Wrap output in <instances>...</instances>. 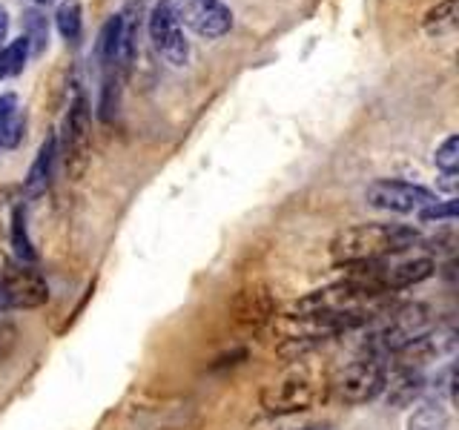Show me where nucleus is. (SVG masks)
<instances>
[{
  "label": "nucleus",
  "mask_w": 459,
  "mask_h": 430,
  "mask_svg": "<svg viewBox=\"0 0 459 430\" xmlns=\"http://www.w3.org/2000/svg\"><path fill=\"white\" fill-rule=\"evenodd\" d=\"M420 244V233L405 224H356L342 229L330 244V255L339 267L368 264L391 258Z\"/></svg>",
  "instance_id": "nucleus-1"
},
{
  "label": "nucleus",
  "mask_w": 459,
  "mask_h": 430,
  "mask_svg": "<svg viewBox=\"0 0 459 430\" xmlns=\"http://www.w3.org/2000/svg\"><path fill=\"white\" fill-rule=\"evenodd\" d=\"M434 330V319L425 305H405L396 307L394 313H387L379 319V324L370 330V336L365 341V350L379 353V356H396L405 348H411L413 341H420L425 333Z\"/></svg>",
  "instance_id": "nucleus-2"
},
{
  "label": "nucleus",
  "mask_w": 459,
  "mask_h": 430,
  "mask_svg": "<svg viewBox=\"0 0 459 430\" xmlns=\"http://www.w3.org/2000/svg\"><path fill=\"white\" fill-rule=\"evenodd\" d=\"M348 270H356L351 279L359 284H365L368 290L387 296L394 290H405L425 279L434 276V258L428 255H416V258H379V262H368V264H353Z\"/></svg>",
  "instance_id": "nucleus-3"
},
{
  "label": "nucleus",
  "mask_w": 459,
  "mask_h": 430,
  "mask_svg": "<svg viewBox=\"0 0 459 430\" xmlns=\"http://www.w3.org/2000/svg\"><path fill=\"white\" fill-rule=\"evenodd\" d=\"M92 152V109L86 95H78L69 104L64 121V167L69 178H81L90 167Z\"/></svg>",
  "instance_id": "nucleus-4"
},
{
  "label": "nucleus",
  "mask_w": 459,
  "mask_h": 430,
  "mask_svg": "<svg viewBox=\"0 0 459 430\" xmlns=\"http://www.w3.org/2000/svg\"><path fill=\"white\" fill-rule=\"evenodd\" d=\"M385 384H387L385 356L362 350V356H356L353 362L344 367L339 379V393L344 401H351V405H365V401L385 393Z\"/></svg>",
  "instance_id": "nucleus-5"
},
{
  "label": "nucleus",
  "mask_w": 459,
  "mask_h": 430,
  "mask_svg": "<svg viewBox=\"0 0 459 430\" xmlns=\"http://www.w3.org/2000/svg\"><path fill=\"white\" fill-rule=\"evenodd\" d=\"M49 298L47 279L32 264L12 262L0 270V307L14 310H32L40 307Z\"/></svg>",
  "instance_id": "nucleus-6"
},
{
  "label": "nucleus",
  "mask_w": 459,
  "mask_h": 430,
  "mask_svg": "<svg viewBox=\"0 0 459 430\" xmlns=\"http://www.w3.org/2000/svg\"><path fill=\"white\" fill-rule=\"evenodd\" d=\"M147 32L155 52L164 57L169 66H184L190 61V43L184 38V26L172 9V0H155L147 18Z\"/></svg>",
  "instance_id": "nucleus-7"
},
{
  "label": "nucleus",
  "mask_w": 459,
  "mask_h": 430,
  "mask_svg": "<svg viewBox=\"0 0 459 430\" xmlns=\"http://www.w3.org/2000/svg\"><path fill=\"white\" fill-rule=\"evenodd\" d=\"M178 23L204 40H219L233 29V9L224 0H172Z\"/></svg>",
  "instance_id": "nucleus-8"
},
{
  "label": "nucleus",
  "mask_w": 459,
  "mask_h": 430,
  "mask_svg": "<svg viewBox=\"0 0 459 430\" xmlns=\"http://www.w3.org/2000/svg\"><path fill=\"white\" fill-rule=\"evenodd\" d=\"M365 198L370 207L377 210H387V212H420L425 207H430L437 198V193H430L428 186H420V184H411V181H399V178H379L373 181L368 190H365Z\"/></svg>",
  "instance_id": "nucleus-9"
},
{
  "label": "nucleus",
  "mask_w": 459,
  "mask_h": 430,
  "mask_svg": "<svg viewBox=\"0 0 459 430\" xmlns=\"http://www.w3.org/2000/svg\"><path fill=\"white\" fill-rule=\"evenodd\" d=\"M313 401H316V382L305 370L284 373V376L270 382L262 391V408L276 416L307 410Z\"/></svg>",
  "instance_id": "nucleus-10"
},
{
  "label": "nucleus",
  "mask_w": 459,
  "mask_h": 430,
  "mask_svg": "<svg viewBox=\"0 0 459 430\" xmlns=\"http://www.w3.org/2000/svg\"><path fill=\"white\" fill-rule=\"evenodd\" d=\"M55 161H57V135H47V141L40 143V150L35 155L32 167L26 172L23 190L29 198H38L49 190L52 176H55Z\"/></svg>",
  "instance_id": "nucleus-11"
},
{
  "label": "nucleus",
  "mask_w": 459,
  "mask_h": 430,
  "mask_svg": "<svg viewBox=\"0 0 459 430\" xmlns=\"http://www.w3.org/2000/svg\"><path fill=\"white\" fill-rule=\"evenodd\" d=\"M26 133V115L18 104V95H0V147L14 150L23 141Z\"/></svg>",
  "instance_id": "nucleus-12"
},
{
  "label": "nucleus",
  "mask_w": 459,
  "mask_h": 430,
  "mask_svg": "<svg viewBox=\"0 0 459 430\" xmlns=\"http://www.w3.org/2000/svg\"><path fill=\"white\" fill-rule=\"evenodd\" d=\"M387 396H391L394 405H411L413 399H420L422 391H425V376L416 367H402L394 373V376H387V384H385Z\"/></svg>",
  "instance_id": "nucleus-13"
},
{
  "label": "nucleus",
  "mask_w": 459,
  "mask_h": 430,
  "mask_svg": "<svg viewBox=\"0 0 459 430\" xmlns=\"http://www.w3.org/2000/svg\"><path fill=\"white\" fill-rule=\"evenodd\" d=\"M29 55H32V49H29V40L23 35L18 40H9L6 47L0 49V81L18 78L26 69Z\"/></svg>",
  "instance_id": "nucleus-14"
},
{
  "label": "nucleus",
  "mask_w": 459,
  "mask_h": 430,
  "mask_svg": "<svg viewBox=\"0 0 459 430\" xmlns=\"http://www.w3.org/2000/svg\"><path fill=\"white\" fill-rule=\"evenodd\" d=\"M55 26H57V32H61L64 40L78 43V38L83 32V12H81L78 0H64V4L57 6V12H55Z\"/></svg>",
  "instance_id": "nucleus-15"
},
{
  "label": "nucleus",
  "mask_w": 459,
  "mask_h": 430,
  "mask_svg": "<svg viewBox=\"0 0 459 430\" xmlns=\"http://www.w3.org/2000/svg\"><path fill=\"white\" fill-rule=\"evenodd\" d=\"M12 247H14V255H18V262H23V264H32L38 258V253L32 247V238H29L23 207H14V212H12Z\"/></svg>",
  "instance_id": "nucleus-16"
},
{
  "label": "nucleus",
  "mask_w": 459,
  "mask_h": 430,
  "mask_svg": "<svg viewBox=\"0 0 459 430\" xmlns=\"http://www.w3.org/2000/svg\"><path fill=\"white\" fill-rule=\"evenodd\" d=\"M456 0H442L434 9L425 14V32L434 35V38H442L456 29Z\"/></svg>",
  "instance_id": "nucleus-17"
},
{
  "label": "nucleus",
  "mask_w": 459,
  "mask_h": 430,
  "mask_svg": "<svg viewBox=\"0 0 459 430\" xmlns=\"http://www.w3.org/2000/svg\"><path fill=\"white\" fill-rule=\"evenodd\" d=\"M408 430H448V410L439 401H430L411 413Z\"/></svg>",
  "instance_id": "nucleus-18"
},
{
  "label": "nucleus",
  "mask_w": 459,
  "mask_h": 430,
  "mask_svg": "<svg viewBox=\"0 0 459 430\" xmlns=\"http://www.w3.org/2000/svg\"><path fill=\"white\" fill-rule=\"evenodd\" d=\"M23 38L29 40V49L32 52H43L49 43V23L38 9L23 12Z\"/></svg>",
  "instance_id": "nucleus-19"
},
{
  "label": "nucleus",
  "mask_w": 459,
  "mask_h": 430,
  "mask_svg": "<svg viewBox=\"0 0 459 430\" xmlns=\"http://www.w3.org/2000/svg\"><path fill=\"white\" fill-rule=\"evenodd\" d=\"M434 164L442 176H454L456 167H459V138L456 135H448L442 141V147H437L434 152Z\"/></svg>",
  "instance_id": "nucleus-20"
},
{
  "label": "nucleus",
  "mask_w": 459,
  "mask_h": 430,
  "mask_svg": "<svg viewBox=\"0 0 459 430\" xmlns=\"http://www.w3.org/2000/svg\"><path fill=\"white\" fill-rule=\"evenodd\" d=\"M456 212H459L456 198H448V201H434V204L420 210L416 215H420L422 224H442V221H454Z\"/></svg>",
  "instance_id": "nucleus-21"
},
{
  "label": "nucleus",
  "mask_w": 459,
  "mask_h": 430,
  "mask_svg": "<svg viewBox=\"0 0 459 430\" xmlns=\"http://www.w3.org/2000/svg\"><path fill=\"white\" fill-rule=\"evenodd\" d=\"M6 35H9V12L0 6V43L6 40Z\"/></svg>",
  "instance_id": "nucleus-22"
},
{
  "label": "nucleus",
  "mask_w": 459,
  "mask_h": 430,
  "mask_svg": "<svg viewBox=\"0 0 459 430\" xmlns=\"http://www.w3.org/2000/svg\"><path fill=\"white\" fill-rule=\"evenodd\" d=\"M301 430H330L327 425H307V427H301Z\"/></svg>",
  "instance_id": "nucleus-23"
},
{
  "label": "nucleus",
  "mask_w": 459,
  "mask_h": 430,
  "mask_svg": "<svg viewBox=\"0 0 459 430\" xmlns=\"http://www.w3.org/2000/svg\"><path fill=\"white\" fill-rule=\"evenodd\" d=\"M35 4H40V6H47V4H52V0H35Z\"/></svg>",
  "instance_id": "nucleus-24"
}]
</instances>
